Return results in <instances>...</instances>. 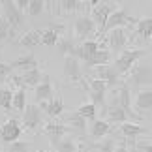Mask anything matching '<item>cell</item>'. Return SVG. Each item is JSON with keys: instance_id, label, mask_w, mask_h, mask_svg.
Here are the masks:
<instances>
[{"instance_id": "24", "label": "cell", "mask_w": 152, "mask_h": 152, "mask_svg": "<svg viewBox=\"0 0 152 152\" xmlns=\"http://www.w3.org/2000/svg\"><path fill=\"white\" fill-rule=\"evenodd\" d=\"M66 122L69 126H66L68 128V132H73V133H77V135H86V120L85 118H81V116L75 113H69V115H66Z\"/></svg>"}, {"instance_id": "16", "label": "cell", "mask_w": 152, "mask_h": 152, "mask_svg": "<svg viewBox=\"0 0 152 152\" xmlns=\"http://www.w3.org/2000/svg\"><path fill=\"white\" fill-rule=\"evenodd\" d=\"M55 47H56V51L60 53V55H64V56H73V58H77V60H81V45L77 43V39H75V38L60 36Z\"/></svg>"}, {"instance_id": "20", "label": "cell", "mask_w": 152, "mask_h": 152, "mask_svg": "<svg viewBox=\"0 0 152 152\" xmlns=\"http://www.w3.org/2000/svg\"><path fill=\"white\" fill-rule=\"evenodd\" d=\"M38 107L42 109V113H45L49 118H56V116H60L64 111H66V103H64V100L60 96H55L51 102L38 103Z\"/></svg>"}, {"instance_id": "43", "label": "cell", "mask_w": 152, "mask_h": 152, "mask_svg": "<svg viewBox=\"0 0 152 152\" xmlns=\"http://www.w3.org/2000/svg\"><path fill=\"white\" fill-rule=\"evenodd\" d=\"M113 152H130V148L126 147V143H120V145H116V147H115Z\"/></svg>"}, {"instance_id": "42", "label": "cell", "mask_w": 152, "mask_h": 152, "mask_svg": "<svg viewBox=\"0 0 152 152\" xmlns=\"http://www.w3.org/2000/svg\"><path fill=\"white\" fill-rule=\"evenodd\" d=\"M13 4L19 11H26V8H28V0H13Z\"/></svg>"}, {"instance_id": "22", "label": "cell", "mask_w": 152, "mask_h": 152, "mask_svg": "<svg viewBox=\"0 0 152 152\" xmlns=\"http://www.w3.org/2000/svg\"><path fill=\"white\" fill-rule=\"evenodd\" d=\"M11 69H19V72H30V69H36L39 66L38 58L34 56V53H26V55H21L19 58H15L13 62H10Z\"/></svg>"}, {"instance_id": "27", "label": "cell", "mask_w": 152, "mask_h": 152, "mask_svg": "<svg viewBox=\"0 0 152 152\" xmlns=\"http://www.w3.org/2000/svg\"><path fill=\"white\" fill-rule=\"evenodd\" d=\"M55 6H58L60 11H81V10H86L88 8V2H79V0H60V2H55Z\"/></svg>"}, {"instance_id": "40", "label": "cell", "mask_w": 152, "mask_h": 152, "mask_svg": "<svg viewBox=\"0 0 152 152\" xmlns=\"http://www.w3.org/2000/svg\"><path fill=\"white\" fill-rule=\"evenodd\" d=\"M47 28H51V30L55 32L58 38L64 36V30H66V26H64L62 23H49V26H47Z\"/></svg>"}, {"instance_id": "8", "label": "cell", "mask_w": 152, "mask_h": 152, "mask_svg": "<svg viewBox=\"0 0 152 152\" xmlns=\"http://www.w3.org/2000/svg\"><path fill=\"white\" fill-rule=\"evenodd\" d=\"M90 72H92V77L103 81L107 88H115L116 85H120V81H118L120 75H118V72L115 69L113 64H103V66H98V68H94V69H90Z\"/></svg>"}, {"instance_id": "36", "label": "cell", "mask_w": 152, "mask_h": 152, "mask_svg": "<svg viewBox=\"0 0 152 152\" xmlns=\"http://www.w3.org/2000/svg\"><path fill=\"white\" fill-rule=\"evenodd\" d=\"M45 10V2L43 0H28V8H26V13L30 17H38L42 15Z\"/></svg>"}, {"instance_id": "41", "label": "cell", "mask_w": 152, "mask_h": 152, "mask_svg": "<svg viewBox=\"0 0 152 152\" xmlns=\"http://www.w3.org/2000/svg\"><path fill=\"white\" fill-rule=\"evenodd\" d=\"M139 150V152H152V145L150 141H143V143H135V147H133V150Z\"/></svg>"}, {"instance_id": "11", "label": "cell", "mask_w": 152, "mask_h": 152, "mask_svg": "<svg viewBox=\"0 0 152 152\" xmlns=\"http://www.w3.org/2000/svg\"><path fill=\"white\" fill-rule=\"evenodd\" d=\"M115 96H116V103H118V107H122L130 116H133V118L143 120L141 115H137L135 111H132V88L128 86L126 81H122V83L118 85V88L115 90Z\"/></svg>"}, {"instance_id": "28", "label": "cell", "mask_w": 152, "mask_h": 152, "mask_svg": "<svg viewBox=\"0 0 152 152\" xmlns=\"http://www.w3.org/2000/svg\"><path fill=\"white\" fill-rule=\"evenodd\" d=\"M26 88H23V86H19L17 90H13V98H11V109L19 111V113H23L26 107Z\"/></svg>"}, {"instance_id": "30", "label": "cell", "mask_w": 152, "mask_h": 152, "mask_svg": "<svg viewBox=\"0 0 152 152\" xmlns=\"http://www.w3.org/2000/svg\"><path fill=\"white\" fill-rule=\"evenodd\" d=\"M102 45L100 42H96V39H86V42L81 43V62L85 60V58H88L90 55H94L96 51H100Z\"/></svg>"}, {"instance_id": "35", "label": "cell", "mask_w": 152, "mask_h": 152, "mask_svg": "<svg viewBox=\"0 0 152 152\" xmlns=\"http://www.w3.org/2000/svg\"><path fill=\"white\" fill-rule=\"evenodd\" d=\"M11 98H13V90L11 88H0V107L4 111H11Z\"/></svg>"}, {"instance_id": "44", "label": "cell", "mask_w": 152, "mask_h": 152, "mask_svg": "<svg viewBox=\"0 0 152 152\" xmlns=\"http://www.w3.org/2000/svg\"><path fill=\"white\" fill-rule=\"evenodd\" d=\"M0 13H2V8H0Z\"/></svg>"}, {"instance_id": "23", "label": "cell", "mask_w": 152, "mask_h": 152, "mask_svg": "<svg viewBox=\"0 0 152 152\" xmlns=\"http://www.w3.org/2000/svg\"><path fill=\"white\" fill-rule=\"evenodd\" d=\"M86 126H88L90 137H94V139H103L105 135H109V132H111V124L105 122L103 118H94L92 122H88Z\"/></svg>"}, {"instance_id": "7", "label": "cell", "mask_w": 152, "mask_h": 152, "mask_svg": "<svg viewBox=\"0 0 152 152\" xmlns=\"http://www.w3.org/2000/svg\"><path fill=\"white\" fill-rule=\"evenodd\" d=\"M88 90H90V103L94 105V107H102L103 113H105V107H107V98H105V94H107V86H105L103 81L100 79H94L90 77L88 79Z\"/></svg>"}, {"instance_id": "15", "label": "cell", "mask_w": 152, "mask_h": 152, "mask_svg": "<svg viewBox=\"0 0 152 152\" xmlns=\"http://www.w3.org/2000/svg\"><path fill=\"white\" fill-rule=\"evenodd\" d=\"M103 64H111V53L109 49H100L96 51L94 55H90L88 58H85L83 62H81V66H83V75H88L90 69H94L98 66H103Z\"/></svg>"}, {"instance_id": "25", "label": "cell", "mask_w": 152, "mask_h": 152, "mask_svg": "<svg viewBox=\"0 0 152 152\" xmlns=\"http://www.w3.org/2000/svg\"><path fill=\"white\" fill-rule=\"evenodd\" d=\"M135 107L139 111H150V107H152V90L150 88H141L137 92Z\"/></svg>"}, {"instance_id": "4", "label": "cell", "mask_w": 152, "mask_h": 152, "mask_svg": "<svg viewBox=\"0 0 152 152\" xmlns=\"http://www.w3.org/2000/svg\"><path fill=\"white\" fill-rule=\"evenodd\" d=\"M135 23H137V19L130 15V11L124 10V8H118L109 15V19L103 26V32H109L113 28H132Z\"/></svg>"}, {"instance_id": "14", "label": "cell", "mask_w": 152, "mask_h": 152, "mask_svg": "<svg viewBox=\"0 0 152 152\" xmlns=\"http://www.w3.org/2000/svg\"><path fill=\"white\" fill-rule=\"evenodd\" d=\"M21 133H23V128H21V122L17 118H8L4 122V126L0 128V137H2V141L6 145L19 141Z\"/></svg>"}, {"instance_id": "13", "label": "cell", "mask_w": 152, "mask_h": 152, "mask_svg": "<svg viewBox=\"0 0 152 152\" xmlns=\"http://www.w3.org/2000/svg\"><path fill=\"white\" fill-rule=\"evenodd\" d=\"M64 77L72 83H83V66H81V60L73 56H64V66H62Z\"/></svg>"}, {"instance_id": "33", "label": "cell", "mask_w": 152, "mask_h": 152, "mask_svg": "<svg viewBox=\"0 0 152 152\" xmlns=\"http://www.w3.org/2000/svg\"><path fill=\"white\" fill-rule=\"evenodd\" d=\"M55 150H56V152H79V145H77V141H75L73 137L66 135V137H64L62 141L55 147Z\"/></svg>"}, {"instance_id": "31", "label": "cell", "mask_w": 152, "mask_h": 152, "mask_svg": "<svg viewBox=\"0 0 152 152\" xmlns=\"http://www.w3.org/2000/svg\"><path fill=\"white\" fill-rule=\"evenodd\" d=\"M19 43L23 47H38L39 45V30H30V32H25L19 39Z\"/></svg>"}, {"instance_id": "3", "label": "cell", "mask_w": 152, "mask_h": 152, "mask_svg": "<svg viewBox=\"0 0 152 152\" xmlns=\"http://www.w3.org/2000/svg\"><path fill=\"white\" fill-rule=\"evenodd\" d=\"M0 8H2V19L8 23V25L11 26V30H13L15 34L23 28V25H25V15H23V11H19L15 8L13 0H4V2H0Z\"/></svg>"}, {"instance_id": "38", "label": "cell", "mask_w": 152, "mask_h": 152, "mask_svg": "<svg viewBox=\"0 0 152 152\" xmlns=\"http://www.w3.org/2000/svg\"><path fill=\"white\" fill-rule=\"evenodd\" d=\"M30 150V143L28 141H15L8 145V148H6V152H28Z\"/></svg>"}, {"instance_id": "39", "label": "cell", "mask_w": 152, "mask_h": 152, "mask_svg": "<svg viewBox=\"0 0 152 152\" xmlns=\"http://www.w3.org/2000/svg\"><path fill=\"white\" fill-rule=\"evenodd\" d=\"M13 75V69H11L10 64L0 62V83H8V79Z\"/></svg>"}, {"instance_id": "5", "label": "cell", "mask_w": 152, "mask_h": 152, "mask_svg": "<svg viewBox=\"0 0 152 152\" xmlns=\"http://www.w3.org/2000/svg\"><path fill=\"white\" fill-rule=\"evenodd\" d=\"M116 10V6L113 2H98L94 8H92V15H90V21L94 23L96 26V32H103V26L105 23H107L109 15L113 13V11Z\"/></svg>"}, {"instance_id": "19", "label": "cell", "mask_w": 152, "mask_h": 152, "mask_svg": "<svg viewBox=\"0 0 152 152\" xmlns=\"http://www.w3.org/2000/svg\"><path fill=\"white\" fill-rule=\"evenodd\" d=\"M43 133L49 137V143H51V147L55 148L58 143L62 141L64 137L68 135V128L60 124V122H49V124H45L43 128Z\"/></svg>"}, {"instance_id": "9", "label": "cell", "mask_w": 152, "mask_h": 152, "mask_svg": "<svg viewBox=\"0 0 152 152\" xmlns=\"http://www.w3.org/2000/svg\"><path fill=\"white\" fill-rule=\"evenodd\" d=\"M105 115H107V120L109 124H124V122H141L139 118H133V116H130L126 113L122 107H118V103H116V96L113 94V100H111V103H107V107H105Z\"/></svg>"}, {"instance_id": "34", "label": "cell", "mask_w": 152, "mask_h": 152, "mask_svg": "<svg viewBox=\"0 0 152 152\" xmlns=\"http://www.w3.org/2000/svg\"><path fill=\"white\" fill-rule=\"evenodd\" d=\"M56 42H58V36L51 30V28H43V30H39V43H42V45H45V47H55Z\"/></svg>"}, {"instance_id": "12", "label": "cell", "mask_w": 152, "mask_h": 152, "mask_svg": "<svg viewBox=\"0 0 152 152\" xmlns=\"http://www.w3.org/2000/svg\"><path fill=\"white\" fill-rule=\"evenodd\" d=\"M130 42V34L126 28H113L107 32V43H109V53H122L126 51V45Z\"/></svg>"}, {"instance_id": "18", "label": "cell", "mask_w": 152, "mask_h": 152, "mask_svg": "<svg viewBox=\"0 0 152 152\" xmlns=\"http://www.w3.org/2000/svg\"><path fill=\"white\" fill-rule=\"evenodd\" d=\"M120 133L124 135L126 143L132 145V148H133V147H135L137 135H147L148 130L143 128V126H139V124H135V122H124V124H120ZM128 145H126V147H128Z\"/></svg>"}, {"instance_id": "21", "label": "cell", "mask_w": 152, "mask_h": 152, "mask_svg": "<svg viewBox=\"0 0 152 152\" xmlns=\"http://www.w3.org/2000/svg\"><path fill=\"white\" fill-rule=\"evenodd\" d=\"M34 98H36L38 103L42 102H51L55 98V90H53V83L49 79V75H45L43 81L38 86H34Z\"/></svg>"}, {"instance_id": "2", "label": "cell", "mask_w": 152, "mask_h": 152, "mask_svg": "<svg viewBox=\"0 0 152 152\" xmlns=\"http://www.w3.org/2000/svg\"><path fill=\"white\" fill-rule=\"evenodd\" d=\"M128 86L135 88V86H143V88H150V81H152V69L148 64H135L130 72H128Z\"/></svg>"}, {"instance_id": "32", "label": "cell", "mask_w": 152, "mask_h": 152, "mask_svg": "<svg viewBox=\"0 0 152 152\" xmlns=\"http://www.w3.org/2000/svg\"><path fill=\"white\" fill-rule=\"evenodd\" d=\"M75 113H77L81 118H85L86 122H92V120L96 118V107H94V105H92L90 102H88V103H86V102H85V103H81Z\"/></svg>"}, {"instance_id": "17", "label": "cell", "mask_w": 152, "mask_h": 152, "mask_svg": "<svg viewBox=\"0 0 152 152\" xmlns=\"http://www.w3.org/2000/svg\"><path fill=\"white\" fill-rule=\"evenodd\" d=\"M73 32H75V39H77V42H81V39L86 42V38L96 32V26H94V23L90 21V17L83 15V17H77V19H75Z\"/></svg>"}, {"instance_id": "29", "label": "cell", "mask_w": 152, "mask_h": 152, "mask_svg": "<svg viewBox=\"0 0 152 152\" xmlns=\"http://www.w3.org/2000/svg\"><path fill=\"white\" fill-rule=\"evenodd\" d=\"M116 147V143H115V137H103L102 141H96V143H92L88 148L92 150H96V152H113Z\"/></svg>"}, {"instance_id": "1", "label": "cell", "mask_w": 152, "mask_h": 152, "mask_svg": "<svg viewBox=\"0 0 152 152\" xmlns=\"http://www.w3.org/2000/svg\"><path fill=\"white\" fill-rule=\"evenodd\" d=\"M147 53L148 51H145V49H128V51H122V53H118V56L115 58L113 66H115L116 72H118V75L122 77V75H126L133 66H135L137 60H141V58L147 56Z\"/></svg>"}, {"instance_id": "26", "label": "cell", "mask_w": 152, "mask_h": 152, "mask_svg": "<svg viewBox=\"0 0 152 152\" xmlns=\"http://www.w3.org/2000/svg\"><path fill=\"white\" fill-rule=\"evenodd\" d=\"M133 26H135V32H137L143 39L150 42V36H152V19H150V17H143V19H137V23H135Z\"/></svg>"}, {"instance_id": "10", "label": "cell", "mask_w": 152, "mask_h": 152, "mask_svg": "<svg viewBox=\"0 0 152 152\" xmlns=\"http://www.w3.org/2000/svg\"><path fill=\"white\" fill-rule=\"evenodd\" d=\"M39 126H43V113L38 105H26L23 111V126L28 132H36Z\"/></svg>"}, {"instance_id": "6", "label": "cell", "mask_w": 152, "mask_h": 152, "mask_svg": "<svg viewBox=\"0 0 152 152\" xmlns=\"http://www.w3.org/2000/svg\"><path fill=\"white\" fill-rule=\"evenodd\" d=\"M43 77H45V73H42V69L36 68V69H30V72H23L19 75H11L8 81L11 85H15L17 88L19 86L26 88V86H38L43 81Z\"/></svg>"}, {"instance_id": "37", "label": "cell", "mask_w": 152, "mask_h": 152, "mask_svg": "<svg viewBox=\"0 0 152 152\" xmlns=\"http://www.w3.org/2000/svg\"><path fill=\"white\" fill-rule=\"evenodd\" d=\"M13 36H15V32L11 30V26L0 17V45L4 42H8V39H13Z\"/></svg>"}]
</instances>
